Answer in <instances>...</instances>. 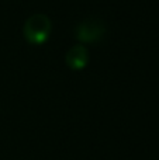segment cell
I'll use <instances>...</instances> for the list:
<instances>
[{
	"mask_svg": "<svg viewBox=\"0 0 159 160\" xmlns=\"http://www.w3.org/2000/svg\"><path fill=\"white\" fill-rule=\"evenodd\" d=\"M52 24L45 14H33L28 17L23 27V35L31 45H42L49 39Z\"/></svg>",
	"mask_w": 159,
	"mask_h": 160,
	"instance_id": "6da1fadb",
	"label": "cell"
},
{
	"mask_svg": "<svg viewBox=\"0 0 159 160\" xmlns=\"http://www.w3.org/2000/svg\"><path fill=\"white\" fill-rule=\"evenodd\" d=\"M106 34V25L99 18H86L75 28V37L85 44H97Z\"/></svg>",
	"mask_w": 159,
	"mask_h": 160,
	"instance_id": "7a4b0ae2",
	"label": "cell"
},
{
	"mask_svg": "<svg viewBox=\"0 0 159 160\" xmlns=\"http://www.w3.org/2000/svg\"><path fill=\"white\" fill-rule=\"evenodd\" d=\"M65 62H66L68 68H70L72 70L85 69V68L87 66V63H89V51L82 44L73 45L66 52Z\"/></svg>",
	"mask_w": 159,
	"mask_h": 160,
	"instance_id": "3957f363",
	"label": "cell"
}]
</instances>
